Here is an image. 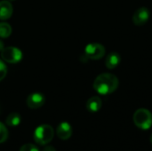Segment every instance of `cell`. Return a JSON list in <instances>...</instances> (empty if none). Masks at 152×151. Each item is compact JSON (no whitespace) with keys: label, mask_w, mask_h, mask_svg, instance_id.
<instances>
[{"label":"cell","mask_w":152,"mask_h":151,"mask_svg":"<svg viewBox=\"0 0 152 151\" xmlns=\"http://www.w3.org/2000/svg\"><path fill=\"white\" fill-rule=\"evenodd\" d=\"M118 78L115 75L104 73L99 75L95 78L94 82V88L98 93L102 95H107L115 92L118 89Z\"/></svg>","instance_id":"6da1fadb"},{"label":"cell","mask_w":152,"mask_h":151,"mask_svg":"<svg viewBox=\"0 0 152 151\" xmlns=\"http://www.w3.org/2000/svg\"><path fill=\"white\" fill-rule=\"evenodd\" d=\"M53 135L54 131L51 125H41L34 132V141L39 145H45L53 140Z\"/></svg>","instance_id":"7a4b0ae2"},{"label":"cell","mask_w":152,"mask_h":151,"mask_svg":"<svg viewBox=\"0 0 152 151\" xmlns=\"http://www.w3.org/2000/svg\"><path fill=\"white\" fill-rule=\"evenodd\" d=\"M134 125L142 129L148 130L152 125L151 112L146 109H139L134 114Z\"/></svg>","instance_id":"3957f363"},{"label":"cell","mask_w":152,"mask_h":151,"mask_svg":"<svg viewBox=\"0 0 152 151\" xmlns=\"http://www.w3.org/2000/svg\"><path fill=\"white\" fill-rule=\"evenodd\" d=\"M2 59L9 63H18L22 59V53L21 51L13 46L5 47L1 52Z\"/></svg>","instance_id":"277c9868"},{"label":"cell","mask_w":152,"mask_h":151,"mask_svg":"<svg viewBox=\"0 0 152 151\" xmlns=\"http://www.w3.org/2000/svg\"><path fill=\"white\" fill-rule=\"evenodd\" d=\"M85 54L88 59L100 60L105 54V47L99 43H91L86 46Z\"/></svg>","instance_id":"5b68a950"},{"label":"cell","mask_w":152,"mask_h":151,"mask_svg":"<svg viewBox=\"0 0 152 151\" xmlns=\"http://www.w3.org/2000/svg\"><path fill=\"white\" fill-rule=\"evenodd\" d=\"M150 11L147 7H141L135 11L133 15V21L137 26H142L149 20Z\"/></svg>","instance_id":"8992f818"},{"label":"cell","mask_w":152,"mask_h":151,"mask_svg":"<svg viewBox=\"0 0 152 151\" xmlns=\"http://www.w3.org/2000/svg\"><path fill=\"white\" fill-rule=\"evenodd\" d=\"M45 102V98L44 94L40 93H33L29 94L27 98V105L30 109H39Z\"/></svg>","instance_id":"52a82bcc"},{"label":"cell","mask_w":152,"mask_h":151,"mask_svg":"<svg viewBox=\"0 0 152 151\" xmlns=\"http://www.w3.org/2000/svg\"><path fill=\"white\" fill-rule=\"evenodd\" d=\"M56 133L61 140H68L72 135V127L68 122H62L58 125L56 129Z\"/></svg>","instance_id":"ba28073f"},{"label":"cell","mask_w":152,"mask_h":151,"mask_svg":"<svg viewBox=\"0 0 152 151\" xmlns=\"http://www.w3.org/2000/svg\"><path fill=\"white\" fill-rule=\"evenodd\" d=\"M12 14V5L10 1L3 0L0 2V20H7Z\"/></svg>","instance_id":"9c48e42d"},{"label":"cell","mask_w":152,"mask_h":151,"mask_svg":"<svg viewBox=\"0 0 152 151\" xmlns=\"http://www.w3.org/2000/svg\"><path fill=\"white\" fill-rule=\"evenodd\" d=\"M120 61H121V57L118 53H111L107 56L106 61H105V64H106V67L108 69H113L119 65Z\"/></svg>","instance_id":"30bf717a"},{"label":"cell","mask_w":152,"mask_h":151,"mask_svg":"<svg viewBox=\"0 0 152 151\" xmlns=\"http://www.w3.org/2000/svg\"><path fill=\"white\" fill-rule=\"evenodd\" d=\"M102 105V100L100 97L98 96H94L91 97L87 102H86V109L90 111V112H97L101 109Z\"/></svg>","instance_id":"8fae6325"},{"label":"cell","mask_w":152,"mask_h":151,"mask_svg":"<svg viewBox=\"0 0 152 151\" xmlns=\"http://www.w3.org/2000/svg\"><path fill=\"white\" fill-rule=\"evenodd\" d=\"M21 117L18 113H11L7 117H6V125L13 127V126H18L20 123Z\"/></svg>","instance_id":"7c38bea8"},{"label":"cell","mask_w":152,"mask_h":151,"mask_svg":"<svg viewBox=\"0 0 152 151\" xmlns=\"http://www.w3.org/2000/svg\"><path fill=\"white\" fill-rule=\"evenodd\" d=\"M12 33V27L7 22H0V37L6 38Z\"/></svg>","instance_id":"4fadbf2b"},{"label":"cell","mask_w":152,"mask_h":151,"mask_svg":"<svg viewBox=\"0 0 152 151\" xmlns=\"http://www.w3.org/2000/svg\"><path fill=\"white\" fill-rule=\"evenodd\" d=\"M8 137V131L5 125L0 122V143L4 142Z\"/></svg>","instance_id":"5bb4252c"},{"label":"cell","mask_w":152,"mask_h":151,"mask_svg":"<svg viewBox=\"0 0 152 151\" xmlns=\"http://www.w3.org/2000/svg\"><path fill=\"white\" fill-rule=\"evenodd\" d=\"M7 74V67L4 62L0 60V81H2Z\"/></svg>","instance_id":"9a60e30c"},{"label":"cell","mask_w":152,"mask_h":151,"mask_svg":"<svg viewBox=\"0 0 152 151\" xmlns=\"http://www.w3.org/2000/svg\"><path fill=\"white\" fill-rule=\"evenodd\" d=\"M20 151H39V150H38L37 147H36L34 144L27 143V144H24V145L20 149Z\"/></svg>","instance_id":"2e32d148"},{"label":"cell","mask_w":152,"mask_h":151,"mask_svg":"<svg viewBox=\"0 0 152 151\" xmlns=\"http://www.w3.org/2000/svg\"><path fill=\"white\" fill-rule=\"evenodd\" d=\"M43 151H56V150H55V149H54L53 146H46V147H45V148H44Z\"/></svg>","instance_id":"e0dca14e"},{"label":"cell","mask_w":152,"mask_h":151,"mask_svg":"<svg viewBox=\"0 0 152 151\" xmlns=\"http://www.w3.org/2000/svg\"><path fill=\"white\" fill-rule=\"evenodd\" d=\"M4 48V43L0 40V52H2Z\"/></svg>","instance_id":"ac0fdd59"},{"label":"cell","mask_w":152,"mask_h":151,"mask_svg":"<svg viewBox=\"0 0 152 151\" xmlns=\"http://www.w3.org/2000/svg\"><path fill=\"white\" fill-rule=\"evenodd\" d=\"M150 140H151V143H152V134H151V138H150Z\"/></svg>","instance_id":"d6986e66"},{"label":"cell","mask_w":152,"mask_h":151,"mask_svg":"<svg viewBox=\"0 0 152 151\" xmlns=\"http://www.w3.org/2000/svg\"><path fill=\"white\" fill-rule=\"evenodd\" d=\"M9 1H15V0H9Z\"/></svg>","instance_id":"ffe728a7"}]
</instances>
